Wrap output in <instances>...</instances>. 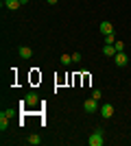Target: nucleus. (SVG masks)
Masks as SVG:
<instances>
[{
	"label": "nucleus",
	"mask_w": 131,
	"mask_h": 146,
	"mask_svg": "<svg viewBox=\"0 0 131 146\" xmlns=\"http://www.w3.org/2000/svg\"><path fill=\"white\" fill-rule=\"evenodd\" d=\"M103 144H105V131L103 129L92 131V135L87 137V146H103Z\"/></svg>",
	"instance_id": "1"
},
{
	"label": "nucleus",
	"mask_w": 131,
	"mask_h": 146,
	"mask_svg": "<svg viewBox=\"0 0 131 146\" xmlns=\"http://www.w3.org/2000/svg\"><path fill=\"white\" fill-rule=\"evenodd\" d=\"M83 109H85L87 113H96V111L100 109V107H98V100H96V98H87L85 103H83Z\"/></svg>",
	"instance_id": "2"
},
{
	"label": "nucleus",
	"mask_w": 131,
	"mask_h": 146,
	"mask_svg": "<svg viewBox=\"0 0 131 146\" xmlns=\"http://www.w3.org/2000/svg\"><path fill=\"white\" fill-rule=\"evenodd\" d=\"M100 118H103V120H109V118H112L114 116V105H109V103H107V105H100Z\"/></svg>",
	"instance_id": "3"
},
{
	"label": "nucleus",
	"mask_w": 131,
	"mask_h": 146,
	"mask_svg": "<svg viewBox=\"0 0 131 146\" xmlns=\"http://www.w3.org/2000/svg\"><path fill=\"white\" fill-rule=\"evenodd\" d=\"M127 61H129V57H127V52H125V50H122V52H116V55H114V63H116L118 68L127 66Z\"/></svg>",
	"instance_id": "4"
},
{
	"label": "nucleus",
	"mask_w": 131,
	"mask_h": 146,
	"mask_svg": "<svg viewBox=\"0 0 131 146\" xmlns=\"http://www.w3.org/2000/svg\"><path fill=\"white\" fill-rule=\"evenodd\" d=\"M98 31H100V35H114V24L112 22H100Z\"/></svg>",
	"instance_id": "5"
},
{
	"label": "nucleus",
	"mask_w": 131,
	"mask_h": 146,
	"mask_svg": "<svg viewBox=\"0 0 131 146\" xmlns=\"http://www.w3.org/2000/svg\"><path fill=\"white\" fill-rule=\"evenodd\" d=\"M18 55L22 57V59H31V57H33V48H31V46H20Z\"/></svg>",
	"instance_id": "6"
},
{
	"label": "nucleus",
	"mask_w": 131,
	"mask_h": 146,
	"mask_svg": "<svg viewBox=\"0 0 131 146\" xmlns=\"http://www.w3.org/2000/svg\"><path fill=\"white\" fill-rule=\"evenodd\" d=\"M2 7H7L9 11H15V9L22 7V2H20V0H2Z\"/></svg>",
	"instance_id": "7"
},
{
	"label": "nucleus",
	"mask_w": 131,
	"mask_h": 146,
	"mask_svg": "<svg viewBox=\"0 0 131 146\" xmlns=\"http://www.w3.org/2000/svg\"><path fill=\"white\" fill-rule=\"evenodd\" d=\"M24 103L29 105V107H33V105H37V103H39L37 94H35V92H29V94H26V98H24Z\"/></svg>",
	"instance_id": "8"
},
{
	"label": "nucleus",
	"mask_w": 131,
	"mask_h": 146,
	"mask_svg": "<svg viewBox=\"0 0 131 146\" xmlns=\"http://www.w3.org/2000/svg\"><path fill=\"white\" fill-rule=\"evenodd\" d=\"M103 55L105 57H114L116 55V46H114V44H105V46H103Z\"/></svg>",
	"instance_id": "9"
},
{
	"label": "nucleus",
	"mask_w": 131,
	"mask_h": 146,
	"mask_svg": "<svg viewBox=\"0 0 131 146\" xmlns=\"http://www.w3.org/2000/svg\"><path fill=\"white\" fill-rule=\"evenodd\" d=\"M7 129H9V116L2 111L0 113V131H7Z\"/></svg>",
	"instance_id": "10"
},
{
	"label": "nucleus",
	"mask_w": 131,
	"mask_h": 146,
	"mask_svg": "<svg viewBox=\"0 0 131 146\" xmlns=\"http://www.w3.org/2000/svg\"><path fill=\"white\" fill-rule=\"evenodd\" d=\"M26 142H29L31 146H39V144H42V137H39L37 133H33V135H29V137H26Z\"/></svg>",
	"instance_id": "11"
},
{
	"label": "nucleus",
	"mask_w": 131,
	"mask_h": 146,
	"mask_svg": "<svg viewBox=\"0 0 131 146\" xmlns=\"http://www.w3.org/2000/svg\"><path fill=\"white\" fill-rule=\"evenodd\" d=\"M72 63V55H61V66H70Z\"/></svg>",
	"instance_id": "12"
},
{
	"label": "nucleus",
	"mask_w": 131,
	"mask_h": 146,
	"mask_svg": "<svg viewBox=\"0 0 131 146\" xmlns=\"http://www.w3.org/2000/svg\"><path fill=\"white\" fill-rule=\"evenodd\" d=\"M81 59H83V55H81V52H72V61H74V63H79Z\"/></svg>",
	"instance_id": "13"
},
{
	"label": "nucleus",
	"mask_w": 131,
	"mask_h": 146,
	"mask_svg": "<svg viewBox=\"0 0 131 146\" xmlns=\"http://www.w3.org/2000/svg\"><path fill=\"white\" fill-rule=\"evenodd\" d=\"M92 98H96V100H100V98H103V92H100V90H94V92H92Z\"/></svg>",
	"instance_id": "14"
},
{
	"label": "nucleus",
	"mask_w": 131,
	"mask_h": 146,
	"mask_svg": "<svg viewBox=\"0 0 131 146\" xmlns=\"http://www.w3.org/2000/svg\"><path fill=\"white\" fill-rule=\"evenodd\" d=\"M114 46H116V52H122V50H125V44L122 42H116Z\"/></svg>",
	"instance_id": "15"
},
{
	"label": "nucleus",
	"mask_w": 131,
	"mask_h": 146,
	"mask_svg": "<svg viewBox=\"0 0 131 146\" xmlns=\"http://www.w3.org/2000/svg\"><path fill=\"white\" fill-rule=\"evenodd\" d=\"M105 44H116V37L114 35H105Z\"/></svg>",
	"instance_id": "16"
},
{
	"label": "nucleus",
	"mask_w": 131,
	"mask_h": 146,
	"mask_svg": "<svg viewBox=\"0 0 131 146\" xmlns=\"http://www.w3.org/2000/svg\"><path fill=\"white\" fill-rule=\"evenodd\" d=\"M5 113H7V116H9V118H13V116H15V109H7Z\"/></svg>",
	"instance_id": "17"
},
{
	"label": "nucleus",
	"mask_w": 131,
	"mask_h": 146,
	"mask_svg": "<svg viewBox=\"0 0 131 146\" xmlns=\"http://www.w3.org/2000/svg\"><path fill=\"white\" fill-rule=\"evenodd\" d=\"M46 2H48V5H57V0H46Z\"/></svg>",
	"instance_id": "18"
},
{
	"label": "nucleus",
	"mask_w": 131,
	"mask_h": 146,
	"mask_svg": "<svg viewBox=\"0 0 131 146\" xmlns=\"http://www.w3.org/2000/svg\"><path fill=\"white\" fill-rule=\"evenodd\" d=\"M20 2H22V5H29V2H31V0H20Z\"/></svg>",
	"instance_id": "19"
},
{
	"label": "nucleus",
	"mask_w": 131,
	"mask_h": 146,
	"mask_svg": "<svg viewBox=\"0 0 131 146\" xmlns=\"http://www.w3.org/2000/svg\"><path fill=\"white\" fill-rule=\"evenodd\" d=\"M129 61H131V55H129Z\"/></svg>",
	"instance_id": "20"
}]
</instances>
